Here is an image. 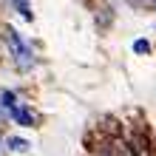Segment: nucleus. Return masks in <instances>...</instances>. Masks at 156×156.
<instances>
[{
  "instance_id": "5",
  "label": "nucleus",
  "mask_w": 156,
  "mask_h": 156,
  "mask_svg": "<svg viewBox=\"0 0 156 156\" xmlns=\"http://www.w3.org/2000/svg\"><path fill=\"white\" fill-rule=\"evenodd\" d=\"M0 99H3L0 105H3L6 111H12V108H14V94H12V91H3V94H0Z\"/></svg>"
},
{
  "instance_id": "3",
  "label": "nucleus",
  "mask_w": 156,
  "mask_h": 156,
  "mask_svg": "<svg viewBox=\"0 0 156 156\" xmlns=\"http://www.w3.org/2000/svg\"><path fill=\"white\" fill-rule=\"evenodd\" d=\"M12 116H14V122H20V125H31L34 122V114L29 111V108H20V105L12 108Z\"/></svg>"
},
{
  "instance_id": "4",
  "label": "nucleus",
  "mask_w": 156,
  "mask_h": 156,
  "mask_svg": "<svg viewBox=\"0 0 156 156\" xmlns=\"http://www.w3.org/2000/svg\"><path fill=\"white\" fill-rule=\"evenodd\" d=\"M6 148H9V151H14V153H23L26 148H29V142H26V139H17V136H12V139H6Z\"/></svg>"
},
{
  "instance_id": "1",
  "label": "nucleus",
  "mask_w": 156,
  "mask_h": 156,
  "mask_svg": "<svg viewBox=\"0 0 156 156\" xmlns=\"http://www.w3.org/2000/svg\"><path fill=\"white\" fill-rule=\"evenodd\" d=\"M6 45H9V57L14 60V66L20 71H31L34 68V51L29 48V43L14 29H6Z\"/></svg>"
},
{
  "instance_id": "6",
  "label": "nucleus",
  "mask_w": 156,
  "mask_h": 156,
  "mask_svg": "<svg viewBox=\"0 0 156 156\" xmlns=\"http://www.w3.org/2000/svg\"><path fill=\"white\" fill-rule=\"evenodd\" d=\"M133 51H136V54H148V51H151V43H148V40H136V43H133Z\"/></svg>"
},
{
  "instance_id": "7",
  "label": "nucleus",
  "mask_w": 156,
  "mask_h": 156,
  "mask_svg": "<svg viewBox=\"0 0 156 156\" xmlns=\"http://www.w3.org/2000/svg\"><path fill=\"white\" fill-rule=\"evenodd\" d=\"M133 3H139V6H142V3H145V6H156V0H133Z\"/></svg>"
},
{
  "instance_id": "2",
  "label": "nucleus",
  "mask_w": 156,
  "mask_h": 156,
  "mask_svg": "<svg viewBox=\"0 0 156 156\" xmlns=\"http://www.w3.org/2000/svg\"><path fill=\"white\" fill-rule=\"evenodd\" d=\"M9 6H12L23 20H29V23L34 20V12H31V3H29V0H9Z\"/></svg>"
}]
</instances>
